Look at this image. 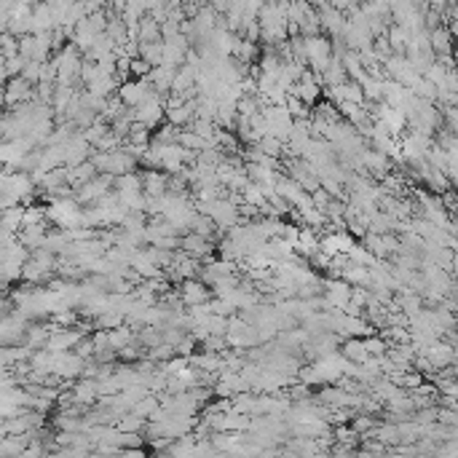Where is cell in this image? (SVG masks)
I'll use <instances>...</instances> for the list:
<instances>
[{"label": "cell", "mask_w": 458, "mask_h": 458, "mask_svg": "<svg viewBox=\"0 0 458 458\" xmlns=\"http://www.w3.org/2000/svg\"><path fill=\"white\" fill-rule=\"evenodd\" d=\"M204 298H207V290H204L202 284H196V281H188V284H185V301H188V303L202 306Z\"/></svg>", "instance_id": "cell-2"}, {"label": "cell", "mask_w": 458, "mask_h": 458, "mask_svg": "<svg viewBox=\"0 0 458 458\" xmlns=\"http://www.w3.org/2000/svg\"><path fill=\"white\" fill-rule=\"evenodd\" d=\"M432 43H434V48L439 54H447V51H450V35H447L442 27H437L434 33H432Z\"/></svg>", "instance_id": "cell-3"}, {"label": "cell", "mask_w": 458, "mask_h": 458, "mask_svg": "<svg viewBox=\"0 0 458 458\" xmlns=\"http://www.w3.org/2000/svg\"><path fill=\"white\" fill-rule=\"evenodd\" d=\"M150 94H153V86L147 83V78L132 80V83H123L121 86V100L126 108H137V105L145 102Z\"/></svg>", "instance_id": "cell-1"}]
</instances>
